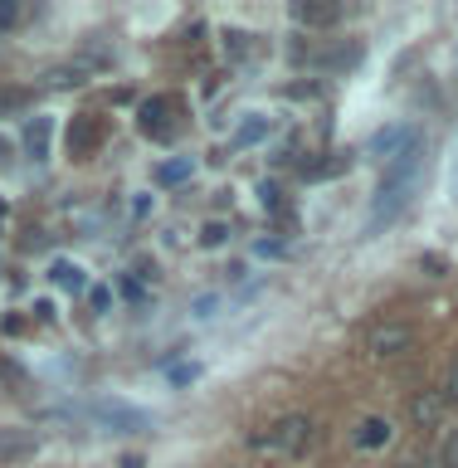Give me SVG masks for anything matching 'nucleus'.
<instances>
[{"mask_svg":"<svg viewBox=\"0 0 458 468\" xmlns=\"http://www.w3.org/2000/svg\"><path fill=\"white\" fill-rule=\"evenodd\" d=\"M293 20L307 25V29H327L342 20V5H332V0H298L293 5Z\"/></svg>","mask_w":458,"mask_h":468,"instance_id":"nucleus-6","label":"nucleus"},{"mask_svg":"<svg viewBox=\"0 0 458 468\" xmlns=\"http://www.w3.org/2000/svg\"><path fill=\"white\" fill-rule=\"evenodd\" d=\"M0 215H5V205H0Z\"/></svg>","mask_w":458,"mask_h":468,"instance_id":"nucleus-23","label":"nucleus"},{"mask_svg":"<svg viewBox=\"0 0 458 468\" xmlns=\"http://www.w3.org/2000/svg\"><path fill=\"white\" fill-rule=\"evenodd\" d=\"M54 283L69 288V292H79L83 288V269H79V263H54Z\"/></svg>","mask_w":458,"mask_h":468,"instance_id":"nucleus-12","label":"nucleus"},{"mask_svg":"<svg viewBox=\"0 0 458 468\" xmlns=\"http://www.w3.org/2000/svg\"><path fill=\"white\" fill-rule=\"evenodd\" d=\"M166 112H171L166 98H156V102H146V108H142V132H146V137H166V132H171Z\"/></svg>","mask_w":458,"mask_h":468,"instance_id":"nucleus-9","label":"nucleus"},{"mask_svg":"<svg viewBox=\"0 0 458 468\" xmlns=\"http://www.w3.org/2000/svg\"><path fill=\"white\" fill-rule=\"evenodd\" d=\"M444 410H449V395L444 390H424L410 400V420L420 424V430H434L439 420H444Z\"/></svg>","mask_w":458,"mask_h":468,"instance_id":"nucleus-7","label":"nucleus"},{"mask_svg":"<svg viewBox=\"0 0 458 468\" xmlns=\"http://www.w3.org/2000/svg\"><path fill=\"white\" fill-rule=\"evenodd\" d=\"M225 234H229L225 225H205V234H200V244H210V249H215V244H225Z\"/></svg>","mask_w":458,"mask_h":468,"instance_id":"nucleus-16","label":"nucleus"},{"mask_svg":"<svg viewBox=\"0 0 458 468\" xmlns=\"http://www.w3.org/2000/svg\"><path fill=\"white\" fill-rule=\"evenodd\" d=\"M410 346H415V327H410V322H380V327L371 332L376 356H405Z\"/></svg>","mask_w":458,"mask_h":468,"instance_id":"nucleus-3","label":"nucleus"},{"mask_svg":"<svg viewBox=\"0 0 458 468\" xmlns=\"http://www.w3.org/2000/svg\"><path fill=\"white\" fill-rule=\"evenodd\" d=\"M25 146H29V156H44V152H49V117L25 122Z\"/></svg>","mask_w":458,"mask_h":468,"instance_id":"nucleus-10","label":"nucleus"},{"mask_svg":"<svg viewBox=\"0 0 458 468\" xmlns=\"http://www.w3.org/2000/svg\"><path fill=\"white\" fill-rule=\"evenodd\" d=\"M420 263H424V269H430L434 278H439V273H444V259H439V254H430V259H420Z\"/></svg>","mask_w":458,"mask_h":468,"instance_id":"nucleus-20","label":"nucleus"},{"mask_svg":"<svg viewBox=\"0 0 458 468\" xmlns=\"http://www.w3.org/2000/svg\"><path fill=\"white\" fill-rule=\"evenodd\" d=\"M98 142H102V122L93 112H83V117H73V127H69V156H93L98 152Z\"/></svg>","mask_w":458,"mask_h":468,"instance_id":"nucleus-5","label":"nucleus"},{"mask_svg":"<svg viewBox=\"0 0 458 468\" xmlns=\"http://www.w3.org/2000/svg\"><path fill=\"white\" fill-rule=\"evenodd\" d=\"M263 137V122H259V117H254V122H244L240 127V142H259Z\"/></svg>","mask_w":458,"mask_h":468,"instance_id":"nucleus-19","label":"nucleus"},{"mask_svg":"<svg viewBox=\"0 0 458 468\" xmlns=\"http://www.w3.org/2000/svg\"><path fill=\"white\" fill-rule=\"evenodd\" d=\"M307 439H313V420H307V415H288V420H278L269 434H259V439H254V449L303 453V449H307Z\"/></svg>","mask_w":458,"mask_h":468,"instance_id":"nucleus-1","label":"nucleus"},{"mask_svg":"<svg viewBox=\"0 0 458 468\" xmlns=\"http://www.w3.org/2000/svg\"><path fill=\"white\" fill-rule=\"evenodd\" d=\"M35 453V434H20V430H0V463H15Z\"/></svg>","mask_w":458,"mask_h":468,"instance_id":"nucleus-8","label":"nucleus"},{"mask_svg":"<svg viewBox=\"0 0 458 468\" xmlns=\"http://www.w3.org/2000/svg\"><path fill=\"white\" fill-rule=\"evenodd\" d=\"M395 468H415V463H395Z\"/></svg>","mask_w":458,"mask_h":468,"instance_id":"nucleus-22","label":"nucleus"},{"mask_svg":"<svg viewBox=\"0 0 458 468\" xmlns=\"http://www.w3.org/2000/svg\"><path fill=\"white\" fill-rule=\"evenodd\" d=\"M186 176H190V161H166V166L156 171V181L161 186H176V181H186Z\"/></svg>","mask_w":458,"mask_h":468,"instance_id":"nucleus-14","label":"nucleus"},{"mask_svg":"<svg viewBox=\"0 0 458 468\" xmlns=\"http://www.w3.org/2000/svg\"><path fill=\"white\" fill-rule=\"evenodd\" d=\"M5 161H10V142L0 137V166H5Z\"/></svg>","mask_w":458,"mask_h":468,"instance_id":"nucleus-21","label":"nucleus"},{"mask_svg":"<svg viewBox=\"0 0 458 468\" xmlns=\"http://www.w3.org/2000/svg\"><path fill=\"white\" fill-rule=\"evenodd\" d=\"M44 83H49V88H79L83 83V69L79 64H73V69H49V73H44Z\"/></svg>","mask_w":458,"mask_h":468,"instance_id":"nucleus-13","label":"nucleus"},{"mask_svg":"<svg viewBox=\"0 0 458 468\" xmlns=\"http://www.w3.org/2000/svg\"><path fill=\"white\" fill-rule=\"evenodd\" d=\"M449 468H458V463H449Z\"/></svg>","mask_w":458,"mask_h":468,"instance_id":"nucleus-24","label":"nucleus"},{"mask_svg":"<svg viewBox=\"0 0 458 468\" xmlns=\"http://www.w3.org/2000/svg\"><path fill=\"white\" fill-rule=\"evenodd\" d=\"M390 439V420H366L361 430H357V444L361 449H380Z\"/></svg>","mask_w":458,"mask_h":468,"instance_id":"nucleus-11","label":"nucleus"},{"mask_svg":"<svg viewBox=\"0 0 458 468\" xmlns=\"http://www.w3.org/2000/svg\"><path fill=\"white\" fill-rule=\"evenodd\" d=\"M415 146H424L415 127H380L376 137H371V152H376L380 161H386V166H395V161L410 156Z\"/></svg>","mask_w":458,"mask_h":468,"instance_id":"nucleus-2","label":"nucleus"},{"mask_svg":"<svg viewBox=\"0 0 458 468\" xmlns=\"http://www.w3.org/2000/svg\"><path fill=\"white\" fill-rule=\"evenodd\" d=\"M29 102V93H15V88H5V93H0V112H20Z\"/></svg>","mask_w":458,"mask_h":468,"instance_id":"nucleus-15","label":"nucleus"},{"mask_svg":"<svg viewBox=\"0 0 458 468\" xmlns=\"http://www.w3.org/2000/svg\"><path fill=\"white\" fill-rule=\"evenodd\" d=\"M98 420L112 424V434H142V430H152V415H142V410H132L122 400H102L98 405Z\"/></svg>","mask_w":458,"mask_h":468,"instance_id":"nucleus-4","label":"nucleus"},{"mask_svg":"<svg viewBox=\"0 0 458 468\" xmlns=\"http://www.w3.org/2000/svg\"><path fill=\"white\" fill-rule=\"evenodd\" d=\"M444 395H449V405H458V356H453V366H449V386H444Z\"/></svg>","mask_w":458,"mask_h":468,"instance_id":"nucleus-18","label":"nucleus"},{"mask_svg":"<svg viewBox=\"0 0 458 468\" xmlns=\"http://www.w3.org/2000/svg\"><path fill=\"white\" fill-rule=\"evenodd\" d=\"M15 20H20V5H10V0H0V29H10Z\"/></svg>","mask_w":458,"mask_h":468,"instance_id":"nucleus-17","label":"nucleus"}]
</instances>
